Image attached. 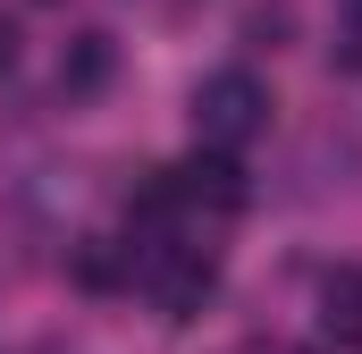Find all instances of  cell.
Segmentation results:
<instances>
[{"label":"cell","mask_w":362,"mask_h":354,"mask_svg":"<svg viewBox=\"0 0 362 354\" xmlns=\"http://www.w3.org/2000/svg\"><path fill=\"white\" fill-rule=\"evenodd\" d=\"M262 127H270V93H262L253 68H219V76L194 85V135H202V152H245Z\"/></svg>","instance_id":"cell-1"},{"label":"cell","mask_w":362,"mask_h":354,"mask_svg":"<svg viewBox=\"0 0 362 354\" xmlns=\"http://www.w3.org/2000/svg\"><path fill=\"white\" fill-rule=\"evenodd\" d=\"M144 278H152V295H160V312L185 321V312H202L211 304V287H219V262L202 253V245H169V236H144Z\"/></svg>","instance_id":"cell-2"},{"label":"cell","mask_w":362,"mask_h":354,"mask_svg":"<svg viewBox=\"0 0 362 354\" xmlns=\"http://www.w3.org/2000/svg\"><path fill=\"white\" fill-rule=\"evenodd\" d=\"M169 177V202H211V211H245V177L228 152H194L185 169H160Z\"/></svg>","instance_id":"cell-3"},{"label":"cell","mask_w":362,"mask_h":354,"mask_svg":"<svg viewBox=\"0 0 362 354\" xmlns=\"http://www.w3.org/2000/svg\"><path fill=\"white\" fill-rule=\"evenodd\" d=\"M320 329L337 346H362V270H329L320 278Z\"/></svg>","instance_id":"cell-4"},{"label":"cell","mask_w":362,"mask_h":354,"mask_svg":"<svg viewBox=\"0 0 362 354\" xmlns=\"http://www.w3.org/2000/svg\"><path fill=\"white\" fill-rule=\"evenodd\" d=\"M110 68H118V42H110V34H76V42L59 51V93H101Z\"/></svg>","instance_id":"cell-5"},{"label":"cell","mask_w":362,"mask_h":354,"mask_svg":"<svg viewBox=\"0 0 362 354\" xmlns=\"http://www.w3.org/2000/svg\"><path fill=\"white\" fill-rule=\"evenodd\" d=\"M286 34H295V8H278V0H270V8H253V17H245V42H270V51H278Z\"/></svg>","instance_id":"cell-6"},{"label":"cell","mask_w":362,"mask_h":354,"mask_svg":"<svg viewBox=\"0 0 362 354\" xmlns=\"http://www.w3.org/2000/svg\"><path fill=\"white\" fill-rule=\"evenodd\" d=\"M329 59H337V68H362V0H346V17H337V42H329Z\"/></svg>","instance_id":"cell-7"},{"label":"cell","mask_w":362,"mask_h":354,"mask_svg":"<svg viewBox=\"0 0 362 354\" xmlns=\"http://www.w3.org/2000/svg\"><path fill=\"white\" fill-rule=\"evenodd\" d=\"M76 278H85V287H110V278H118V253H110V245H85V253H76Z\"/></svg>","instance_id":"cell-8"},{"label":"cell","mask_w":362,"mask_h":354,"mask_svg":"<svg viewBox=\"0 0 362 354\" xmlns=\"http://www.w3.org/2000/svg\"><path fill=\"white\" fill-rule=\"evenodd\" d=\"M8 59H17V25L0 17V68H8Z\"/></svg>","instance_id":"cell-9"}]
</instances>
